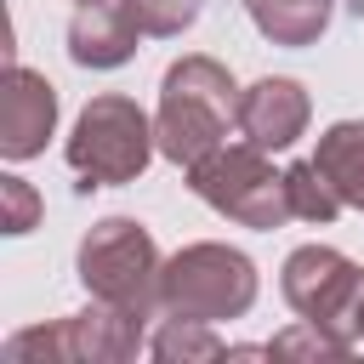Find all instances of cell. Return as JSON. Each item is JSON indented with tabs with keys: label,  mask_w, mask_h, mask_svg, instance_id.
I'll use <instances>...</instances> for the list:
<instances>
[{
	"label": "cell",
	"mask_w": 364,
	"mask_h": 364,
	"mask_svg": "<svg viewBox=\"0 0 364 364\" xmlns=\"http://www.w3.org/2000/svg\"><path fill=\"white\" fill-rule=\"evenodd\" d=\"M239 85L216 57H182L159 80V114L154 136L171 165H199L210 148L228 142V125H239Z\"/></svg>",
	"instance_id": "obj_1"
},
{
	"label": "cell",
	"mask_w": 364,
	"mask_h": 364,
	"mask_svg": "<svg viewBox=\"0 0 364 364\" xmlns=\"http://www.w3.org/2000/svg\"><path fill=\"white\" fill-rule=\"evenodd\" d=\"M68 171L80 176V188H119L136 182L148 171V159L159 154L154 119L131 102V97H91L68 131Z\"/></svg>",
	"instance_id": "obj_2"
},
{
	"label": "cell",
	"mask_w": 364,
	"mask_h": 364,
	"mask_svg": "<svg viewBox=\"0 0 364 364\" xmlns=\"http://www.w3.org/2000/svg\"><path fill=\"white\" fill-rule=\"evenodd\" d=\"M159 267L165 262H159L148 228L131 216H102L80 239V284L91 290V301H114L136 318L159 313Z\"/></svg>",
	"instance_id": "obj_3"
},
{
	"label": "cell",
	"mask_w": 364,
	"mask_h": 364,
	"mask_svg": "<svg viewBox=\"0 0 364 364\" xmlns=\"http://www.w3.org/2000/svg\"><path fill=\"white\" fill-rule=\"evenodd\" d=\"M256 301V262L233 245H188L159 267V313L171 318H239Z\"/></svg>",
	"instance_id": "obj_4"
},
{
	"label": "cell",
	"mask_w": 364,
	"mask_h": 364,
	"mask_svg": "<svg viewBox=\"0 0 364 364\" xmlns=\"http://www.w3.org/2000/svg\"><path fill=\"white\" fill-rule=\"evenodd\" d=\"M188 188L222 210L239 228H279L290 222V199H284V171L267 165V148L256 142H222L210 148L199 165H188Z\"/></svg>",
	"instance_id": "obj_5"
},
{
	"label": "cell",
	"mask_w": 364,
	"mask_h": 364,
	"mask_svg": "<svg viewBox=\"0 0 364 364\" xmlns=\"http://www.w3.org/2000/svg\"><path fill=\"white\" fill-rule=\"evenodd\" d=\"M142 347V318L114 307V301H97L85 313H68L57 324H34V330H17L6 341V358L11 364H119Z\"/></svg>",
	"instance_id": "obj_6"
},
{
	"label": "cell",
	"mask_w": 364,
	"mask_h": 364,
	"mask_svg": "<svg viewBox=\"0 0 364 364\" xmlns=\"http://www.w3.org/2000/svg\"><path fill=\"white\" fill-rule=\"evenodd\" d=\"M284 301L313 318V324H353V307H358V290H364V273L353 256L330 250V245H301L284 256V279H279Z\"/></svg>",
	"instance_id": "obj_7"
},
{
	"label": "cell",
	"mask_w": 364,
	"mask_h": 364,
	"mask_svg": "<svg viewBox=\"0 0 364 364\" xmlns=\"http://www.w3.org/2000/svg\"><path fill=\"white\" fill-rule=\"evenodd\" d=\"M51 131H57V85L46 74L11 63L6 80H0V154L34 159Z\"/></svg>",
	"instance_id": "obj_8"
},
{
	"label": "cell",
	"mask_w": 364,
	"mask_h": 364,
	"mask_svg": "<svg viewBox=\"0 0 364 364\" xmlns=\"http://www.w3.org/2000/svg\"><path fill=\"white\" fill-rule=\"evenodd\" d=\"M307 114H313L307 91L296 80H284V74H267L239 97V136L267 148V154H279L307 131Z\"/></svg>",
	"instance_id": "obj_9"
},
{
	"label": "cell",
	"mask_w": 364,
	"mask_h": 364,
	"mask_svg": "<svg viewBox=\"0 0 364 364\" xmlns=\"http://www.w3.org/2000/svg\"><path fill=\"white\" fill-rule=\"evenodd\" d=\"M136 34L142 28L125 0H85V6H74V23H68V57L80 68H119V63H131Z\"/></svg>",
	"instance_id": "obj_10"
},
{
	"label": "cell",
	"mask_w": 364,
	"mask_h": 364,
	"mask_svg": "<svg viewBox=\"0 0 364 364\" xmlns=\"http://www.w3.org/2000/svg\"><path fill=\"white\" fill-rule=\"evenodd\" d=\"M313 165L336 182L341 205H358V210H364V119H336V125L318 136Z\"/></svg>",
	"instance_id": "obj_11"
},
{
	"label": "cell",
	"mask_w": 364,
	"mask_h": 364,
	"mask_svg": "<svg viewBox=\"0 0 364 364\" xmlns=\"http://www.w3.org/2000/svg\"><path fill=\"white\" fill-rule=\"evenodd\" d=\"M245 11L273 46H313L330 28V0H245Z\"/></svg>",
	"instance_id": "obj_12"
},
{
	"label": "cell",
	"mask_w": 364,
	"mask_h": 364,
	"mask_svg": "<svg viewBox=\"0 0 364 364\" xmlns=\"http://www.w3.org/2000/svg\"><path fill=\"white\" fill-rule=\"evenodd\" d=\"M284 199H290V216H301V222H336V210H341L336 182L313 159H296L284 171Z\"/></svg>",
	"instance_id": "obj_13"
},
{
	"label": "cell",
	"mask_w": 364,
	"mask_h": 364,
	"mask_svg": "<svg viewBox=\"0 0 364 364\" xmlns=\"http://www.w3.org/2000/svg\"><path fill=\"white\" fill-rule=\"evenodd\" d=\"M154 358H165V364H199V358H228V347H222V336L210 324L165 313V324L154 330Z\"/></svg>",
	"instance_id": "obj_14"
},
{
	"label": "cell",
	"mask_w": 364,
	"mask_h": 364,
	"mask_svg": "<svg viewBox=\"0 0 364 364\" xmlns=\"http://www.w3.org/2000/svg\"><path fill=\"white\" fill-rule=\"evenodd\" d=\"M353 358V330H336V324H313V318H301V324H290V330H279L273 341H267V358Z\"/></svg>",
	"instance_id": "obj_15"
},
{
	"label": "cell",
	"mask_w": 364,
	"mask_h": 364,
	"mask_svg": "<svg viewBox=\"0 0 364 364\" xmlns=\"http://www.w3.org/2000/svg\"><path fill=\"white\" fill-rule=\"evenodd\" d=\"M125 6H131L136 28L142 34H159V40L193 28V17H199V0H125Z\"/></svg>",
	"instance_id": "obj_16"
},
{
	"label": "cell",
	"mask_w": 364,
	"mask_h": 364,
	"mask_svg": "<svg viewBox=\"0 0 364 364\" xmlns=\"http://www.w3.org/2000/svg\"><path fill=\"white\" fill-rule=\"evenodd\" d=\"M40 222V193L23 176H0V228L6 233H28Z\"/></svg>",
	"instance_id": "obj_17"
},
{
	"label": "cell",
	"mask_w": 364,
	"mask_h": 364,
	"mask_svg": "<svg viewBox=\"0 0 364 364\" xmlns=\"http://www.w3.org/2000/svg\"><path fill=\"white\" fill-rule=\"evenodd\" d=\"M353 330L364 336V290H358V307H353Z\"/></svg>",
	"instance_id": "obj_18"
},
{
	"label": "cell",
	"mask_w": 364,
	"mask_h": 364,
	"mask_svg": "<svg viewBox=\"0 0 364 364\" xmlns=\"http://www.w3.org/2000/svg\"><path fill=\"white\" fill-rule=\"evenodd\" d=\"M80 6H85V0H80Z\"/></svg>",
	"instance_id": "obj_19"
}]
</instances>
